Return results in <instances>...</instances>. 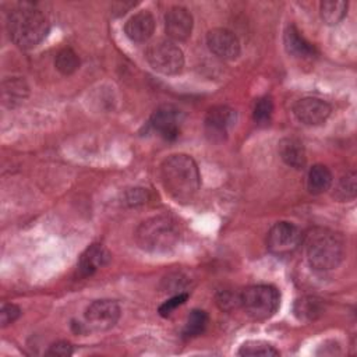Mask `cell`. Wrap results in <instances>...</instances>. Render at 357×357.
Instances as JSON below:
<instances>
[{"label":"cell","mask_w":357,"mask_h":357,"mask_svg":"<svg viewBox=\"0 0 357 357\" xmlns=\"http://www.w3.org/2000/svg\"><path fill=\"white\" fill-rule=\"evenodd\" d=\"M160 177L166 191L177 202L192 201L201 184L198 166L185 153H176L166 158L160 166Z\"/></svg>","instance_id":"1"},{"label":"cell","mask_w":357,"mask_h":357,"mask_svg":"<svg viewBox=\"0 0 357 357\" xmlns=\"http://www.w3.org/2000/svg\"><path fill=\"white\" fill-rule=\"evenodd\" d=\"M10 39L21 49L38 46L49 32V21L38 8L24 4L13 10L7 20Z\"/></svg>","instance_id":"2"},{"label":"cell","mask_w":357,"mask_h":357,"mask_svg":"<svg viewBox=\"0 0 357 357\" xmlns=\"http://www.w3.org/2000/svg\"><path fill=\"white\" fill-rule=\"evenodd\" d=\"M137 245L152 254H163L172 251L180 241V230L177 222L169 216H152L138 225L135 229Z\"/></svg>","instance_id":"3"},{"label":"cell","mask_w":357,"mask_h":357,"mask_svg":"<svg viewBox=\"0 0 357 357\" xmlns=\"http://www.w3.org/2000/svg\"><path fill=\"white\" fill-rule=\"evenodd\" d=\"M305 255L310 266L317 271L335 269L344 255L343 240L329 229L315 227L305 236Z\"/></svg>","instance_id":"4"},{"label":"cell","mask_w":357,"mask_h":357,"mask_svg":"<svg viewBox=\"0 0 357 357\" xmlns=\"http://www.w3.org/2000/svg\"><path fill=\"white\" fill-rule=\"evenodd\" d=\"M240 304L250 318L265 321L276 314L280 304V294L271 284H255L244 289L240 294Z\"/></svg>","instance_id":"5"},{"label":"cell","mask_w":357,"mask_h":357,"mask_svg":"<svg viewBox=\"0 0 357 357\" xmlns=\"http://www.w3.org/2000/svg\"><path fill=\"white\" fill-rule=\"evenodd\" d=\"M145 59L155 71L165 75L178 74L184 67V54L170 39L152 42L145 50Z\"/></svg>","instance_id":"6"},{"label":"cell","mask_w":357,"mask_h":357,"mask_svg":"<svg viewBox=\"0 0 357 357\" xmlns=\"http://www.w3.org/2000/svg\"><path fill=\"white\" fill-rule=\"evenodd\" d=\"M303 241L300 229L290 222L275 223L266 237L268 250L279 257L289 255L294 252Z\"/></svg>","instance_id":"7"},{"label":"cell","mask_w":357,"mask_h":357,"mask_svg":"<svg viewBox=\"0 0 357 357\" xmlns=\"http://www.w3.org/2000/svg\"><path fill=\"white\" fill-rule=\"evenodd\" d=\"M121 310L114 300L102 298L92 301L85 310V322L89 329L103 332L112 329L120 319Z\"/></svg>","instance_id":"8"},{"label":"cell","mask_w":357,"mask_h":357,"mask_svg":"<svg viewBox=\"0 0 357 357\" xmlns=\"http://www.w3.org/2000/svg\"><path fill=\"white\" fill-rule=\"evenodd\" d=\"M183 120L184 114L178 107L173 105H162L152 113L149 124L160 137L173 141L180 134Z\"/></svg>","instance_id":"9"},{"label":"cell","mask_w":357,"mask_h":357,"mask_svg":"<svg viewBox=\"0 0 357 357\" xmlns=\"http://www.w3.org/2000/svg\"><path fill=\"white\" fill-rule=\"evenodd\" d=\"M237 113L226 105L212 106L205 116V132L211 141H223L227 131L236 124Z\"/></svg>","instance_id":"10"},{"label":"cell","mask_w":357,"mask_h":357,"mask_svg":"<svg viewBox=\"0 0 357 357\" xmlns=\"http://www.w3.org/2000/svg\"><path fill=\"white\" fill-rule=\"evenodd\" d=\"M331 110V105L326 100L312 96L298 99L293 107L296 119L307 126H319L325 123Z\"/></svg>","instance_id":"11"},{"label":"cell","mask_w":357,"mask_h":357,"mask_svg":"<svg viewBox=\"0 0 357 357\" xmlns=\"http://www.w3.org/2000/svg\"><path fill=\"white\" fill-rule=\"evenodd\" d=\"M208 49L223 60H233L240 54L238 38L226 28H213L206 35Z\"/></svg>","instance_id":"12"},{"label":"cell","mask_w":357,"mask_h":357,"mask_svg":"<svg viewBox=\"0 0 357 357\" xmlns=\"http://www.w3.org/2000/svg\"><path fill=\"white\" fill-rule=\"evenodd\" d=\"M165 31L173 42H183L188 39L192 31L191 13L181 6L172 7L165 15Z\"/></svg>","instance_id":"13"},{"label":"cell","mask_w":357,"mask_h":357,"mask_svg":"<svg viewBox=\"0 0 357 357\" xmlns=\"http://www.w3.org/2000/svg\"><path fill=\"white\" fill-rule=\"evenodd\" d=\"M155 31V18L148 10L138 11L124 24L127 38L135 43L146 42Z\"/></svg>","instance_id":"14"},{"label":"cell","mask_w":357,"mask_h":357,"mask_svg":"<svg viewBox=\"0 0 357 357\" xmlns=\"http://www.w3.org/2000/svg\"><path fill=\"white\" fill-rule=\"evenodd\" d=\"M110 261L109 251L102 244H91L85 248V251L79 255L77 271L79 276L86 278L95 273L99 268L105 266Z\"/></svg>","instance_id":"15"},{"label":"cell","mask_w":357,"mask_h":357,"mask_svg":"<svg viewBox=\"0 0 357 357\" xmlns=\"http://www.w3.org/2000/svg\"><path fill=\"white\" fill-rule=\"evenodd\" d=\"M284 49L289 54L298 59H310L315 54V47L301 35L294 25H287L283 33Z\"/></svg>","instance_id":"16"},{"label":"cell","mask_w":357,"mask_h":357,"mask_svg":"<svg viewBox=\"0 0 357 357\" xmlns=\"http://www.w3.org/2000/svg\"><path fill=\"white\" fill-rule=\"evenodd\" d=\"M278 151H279V155H280L282 160L287 166H290L293 169H298L300 170L307 163V156H305L304 145L297 138L287 137V138L280 139Z\"/></svg>","instance_id":"17"},{"label":"cell","mask_w":357,"mask_h":357,"mask_svg":"<svg viewBox=\"0 0 357 357\" xmlns=\"http://www.w3.org/2000/svg\"><path fill=\"white\" fill-rule=\"evenodd\" d=\"M324 312V303L314 296H304L294 301L293 314L301 322H312Z\"/></svg>","instance_id":"18"},{"label":"cell","mask_w":357,"mask_h":357,"mask_svg":"<svg viewBox=\"0 0 357 357\" xmlns=\"http://www.w3.org/2000/svg\"><path fill=\"white\" fill-rule=\"evenodd\" d=\"M333 177L331 170L325 165H314L308 170L307 188L312 194H322L328 191L332 185Z\"/></svg>","instance_id":"19"},{"label":"cell","mask_w":357,"mask_h":357,"mask_svg":"<svg viewBox=\"0 0 357 357\" xmlns=\"http://www.w3.org/2000/svg\"><path fill=\"white\" fill-rule=\"evenodd\" d=\"M29 93V86L24 78L13 77L3 81V100L14 106L22 102Z\"/></svg>","instance_id":"20"},{"label":"cell","mask_w":357,"mask_h":357,"mask_svg":"<svg viewBox=\"0 0 357 357\" xmlns=\"http://www.w3.org/2000/svg\"><path fill=\"white\" fill-rule=\"evenodd\" d=\"M321 18L328 25L339 24L347 13V1L343 0H325L319 4Z\"/></svg>","instance_id":"21"},{"label":"cell","mask_w":357,"mask_h":357,"mask_svg":"<svg viewBox=\"0 0 357 357\" xmlns=\"http://www.w3.org/2000/svg\"><path fill=\"white\" fill-rule=\"evenodd\" d=\"M208 314L202 310H192L190 312V315L187 317L184 329H183V335L185 337H195L199 336L201 333H204V331L208 326Z\"/></svg>","instance_id":"22"},{"label":"cell","mask_w":357,"mask_h":357,"mask_svg":"<svg viewBox=\"0 0 357 357\" xmlns=\"http://www.w3.org/2000/svg\"><path fill=\"white\" fill-rule=\"evenodd\" d=\"M238 356H261V357H273L279 356V350H276L271 343L264 340H248L243 343L237 351Z\"/></svg>","instance_id":"23"},{"label":"cell","mask_w":357,"mask_h":357,"mask_svg":"<svg viewBox=\"0 0 357 357\" xmlns=\"http://www.w3.org/2000/svg\"><path fill=\"white\" fill-rule=\"evenodd\" d=\"M54 66L63 75H71L79 67V57L73 49L64 47L56 54Z\"/></svg>","instance_id":"24"},{"label":"cell","mask_w":357,"mask_h":357,"mask_svg":"<svg viewBox=\"0 0 357 357\" xmlns=\"http://www.w3.org/2000/svg\"><path fill=\"white\" fill-rule=\"evenodd\" d=\"M356 190H357L356 173L350 172L339 178L333 191V197L339 201H351L356 197Z\"/></svg>","instance_id":"25"},{"label":"cell","mask_w":357,"mask_h":357,"mask_svg":"<svg viewBox=\"0 0 357 357\" xmlns=\"http://www.w3.org/2000/svg\"><path fill=\"white\" fill-rule=\"evenodd\" d=\"M273 113V100L271 96H262L257 99L252 110L254 121L258 126H268Z\"/></svg>","instance_id":"26"},{"label":"cell","mask_w":357,"mask_h":357,"mask_svg":"<svg viewBox=\"0 0 357 357\" xmlns=\"http://www.w3.org/2000/svg\"><path fill=\"white\" fill-rule=\"evenodd\" d=\"M188 298V293L187 291H181V293H177L174 294L173 297H170L169 300H166L160 307H159V314L162 317H169L177 307L183 305Z\"/></svg>","instance_id":"27"},{"label":"cell","mask_w":357,"mask_h":357,"mask_svg":"<svg viewBox=\"0 0 357 357\" xmlns=\"http://www.w3.org/2000/svg\"><path fill=\"white\" fill-rule=\"evenodd\" d=\"M20 315H21V310H20L18 305H15L13 303L3 304L1 311H0V324H1V326L3 328L8 326L14 321H17Z\"/></svg>","instance_id":"28"},{"label":"cell","mask_w":357,"mask_h":357,"mask_svg":"<svg viewBox=\"0 0 357 357\" xmlns=\"http://www.w3.org/2000/svg\"><path fill=\"white\" fill-rule=\"evenodd\" d=\"M148 199V191L145 188H130L124 192V204L130 205V206H137L141 205L144 202H146Z\"/></svg>","instance_id":"29"},{"label":"cell","mask_w":357,"mask_h":357,"mask_svg":"<svg viewBox=\"0 0 357 357\" xmlns=\"http://www.w3.org/2000/svg\"><path fill=\"white\" fill-rule=\"evenodd\" d=\"M46 354L56 356V357H68L73 354V346H71V343H68L66 340H60V342H56L52 346H49Z\"/></svg>","instance_id":"30"},{"label":"cell","mask_w":357,"mask_h":357,"mask_svg":"<svg viewBox=\"0 0 357 357\" xmlns=\"http://www.w3.org/2000/svg\"><path fill=\"white\" fill-rule=\"evenodd\" d=\"M216 303L222 310H230L236 307V304H240V296L237 297L231 291H220L216 296Z\"/></svg>","instance_id":"31"}]
</instances>
